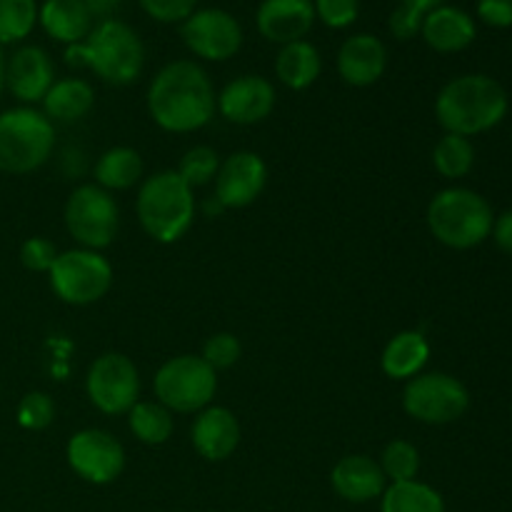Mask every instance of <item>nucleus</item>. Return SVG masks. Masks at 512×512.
Wrapping results in <instances>:
<instances>
[{
    "instance_id": "nucleus-1",
    "label": "nucleus",
    "mask_w": 512,
    "mask_h": 512,
    "mask_svg": "<svg viewBox=\"0 0 512 512\" xmlns=\"http://www.w3.org/2000/svg\"><path fill=\"white\" fill-rule=\"evenodd\" d=\"M218 108L208 73L195 60H173L158 70L148 88V113L168 133L205 128Z\"/></svg>"
},
{
    "instance_id": "nucleus-2",
    "label": "nucleus",
    "mask_w": 512,
    "mask_h": 512,
    "mask_svg": "<svg viewBox=\"0 0 512 512\" xmlns=\"http://www.w3.org/2000/svg\"><path fill=\"white\" fill-rule=\"evenodd\" d=\"M510 100L503 85L483 73L453 78L440 88L435 98V118L445 133L473 135L488 133L508 115Z\"/></svg>"
},
{
    "instance_id": "nucleus-3",
    "label": "nucleus",
    "mask_w": 512,
    "mask_h": 512,
    "mask_svg": "<svg viewBox=\"0 0 512 512\" xmlns=\"http://www.w3.org/2000/svg\"><path fill=\"white\" fill-rule=\"evenodd\" d=\"M65 63L93 70L108 85H130L143 73L145 45L123 20H98L88 38L65 48Z\"/></svg>"
},
{
    "instance_id": "nucleus-4",
    "label": "nucleus",
    "mask_w": 512,
    "mask_h": 512,
    "mask_svg": "<svg viewBox=\"0 0 512 512\" xmlns=\"http://www.w3.org/2000/svg\"><path fill=\"white\" fill-rule=\"evenodd\" d=\"M135 213L143 230L155 243H178L193 228V188L175 170H160L140 183Z\"/></svg>"
},
{
    "instance_id": "nucleus-5",
    "label": "nucleus",
    "mask_w": 512,
    "mask_h": 512,
    "mask_svg": "<svg viewBox=\"0 0 512 512\" xmlns=\"http://www.w3.org/2000/svg\"><path fill=\"white\" fill-rule=\"evenodd\" d=\"M425 220L438 243L453 250H470L490 238L495 215L488 200L475 190L445 188L430 200Z\"/></svg>"
},
{
    "instance_id": "nucleus-6",
    "label": "nucleus",
    "mask_w": 512,
    "mask_h": 512,
    "mask_svg": "<svg viewBox=\"0 0 512 512\" xmlns=\"http://www.w3.org/2000/svg\"><path fill=\"white\" fill-rule=\"evenodd\" d=\"M53 148L55 125L43 110L10 108L0 113V173H35L48 163Z\"/></svg>"
},
{
    "instance_id": "nucleus-7",
    "label": "nucleus",
    "mask_w": 512,
    "mask_h": 512,
    "mask_svg": "<svg viewBox=\"0 0 512 512\" xmlns=\"http://www.w3.org/2000/svg\"><path fill=\"white\" fill-rule=\"evenodd\" d=\"M153 390L170 413H200L213 403L218 375L200 355H178L160 365Z\"/></svg>"
},
{
    "instance_id": "nucleus-8",
    "label": "nucleus",
    "mask_w": 512,
    "mask_h": 512,
    "mask_svg": "<svg viewBox=\"0 0 512 512\" xmlns=\"http://www.w3.org/2000/svg\"><path fill=\"white\" fill-rule=\"evenodd\" d=\"M50 288L68 305H93L113 285V265L98 250L75 248L58 253L48 270Z\"/></svg>"
},
{
    "instance_id": "nucleus-9",
    "label": "nucleus",
    "mask_w": 512,
    "mask_h": 512,
    "mask_svg": "<svg viewBox=\"0 0 512 512\" xmlns=\"http://www.w3.org/2000/svg\"><path fill=\"white\" fill-rule=\"evenodd\" d=\"M65 228L70 238L88 250H103L120 230V208L113 193L95 183L78 185L65 203Z\"/></svg>"
},
{
    "instance_id": "nucleus-10",
    "label": "nucleus",
    "mask_w": 512,
    "mask_h": 512,
    "mask_svg": "<svg viewBox=\"0 0 512 512\" xmlns=\"http://www.w3.org/2000/svg\"><path fill=\"white\" fill-rule=\"evenodd\" d=\"M470 408V393L458 378L445 373H420L403 390V410L425 425H448Z\"/></svg>"
},
{
    "instance_id": "nucleus-11",
    "label": "nucleus",
    "mask_w": 512,
    "mask_h": 512,
    "mask_svg": "<svg viewBox=\"0 0 512 512\" xmlns=\"http://www.w3.org/2000/svg\"><path fill=\"white\" fill-rule=\"evenodd\" d=\"M90 403L105 415L130 413L140 398V373L123 353H103L90 365L85 378Z\"/></svg>"
},
{
    "instance_id": "nucleus-12",
    "label": "nucleus",
    "mask_w": 512,
    "mask_h": 512,
    "mask_svg": "<svg viewBox=\"0 0 512 512\" xmlns=\"http://www.w3.org/2000/svg\"><path fill=\"white\" fill-rule=\"evenodd\" d=\"M70 470L90 485H108L125 470V450L110 433L88 428L75 433L65 448Z\"/></svg>"
},
{
    "instance_id": "nucleus-13",
    "label": "nucleus",
    "mask_w": 512,
    "mask_h": 512,
    "mask_svg": "<svg viewBox=\"0 0 512 512\" xmlns=\"http://www.w3.org/2000/svg\"><path fill=\"white\" fill-rule=\"evenodd\" d=\"M183 43L193 55L203 60H213V63H223L230 60L243 45V28L223 8H200L183 20Z\"/></svg>"
},
{
    "instance_id": "nucleus-14",
    "label": "nucleus",
    "mask_w": 512,
    "mask_h": 512,
    "mask_svg": "<svg viewBox=\"0 0 512 512\" xmlns=\"http://www.w3.org/2000/svg\"><path fill=\"white\" fill-rule=\"evenodd\" d=\"M268 183V165L258 153L250 150H240L225 158L220 163L218 175H215V195L213 198L223 205L225 210L230 208H248Z\"/></svg>"
},
{
    "instance_id": "nucleus-15",
    "label": "nucleus",
    "mask_w": 512,
    "mask_h": 512,
    "mask_svg": "<svg viewBox=\"0 0 512 512\" xmlns=\"http://www.w3.org/2000/svg\"><path fill=\"white\" fill-rule=\"evenodd\" d=\"M275 85L263 75H240L218 95V110L228 123L255 125L275 110Z\"/></svg>"
},
{
    "instance_id": "nucleus-16",
    "label": "nucleus",
    "mask_w": 512,
    "mask_h": 512,
    "mask_svg": "<svg viewBox=\"0 0 512 512\" xmlns=\"http://www.w3.org/2000/svg\"><path fill=\"white\" fill-rule=\"evenodd\" d=\"M55 83V65L38 45H23L5 60V88L20 103H43Z\"/></svg>"
},
{
    "instance_id": "nucleus-17",
    "label": "nucleus",
    "mask_w": 512,
    "mask_h": 512,
    "mask_svg": "<svg viewBox=\"0 0 512 512\" xmlns=\"http://www.w3.org/2000/svg\"><path fill=\"white\" fill-rule=\"evenodd\" d=\"M255 25L270 43L288 45L305 40L315 25L313 0H263L255 13Z\"/></svg>"
},
{
    "instance_id": "nucleus-18",
    "label": "nucleus",
    "mask_w": 512,
    "mask_h": 512,
    "mask_svg": "<svg viewBox=\"0 0 512 512\" xmlns=\"http://www.w3.org/2000/svg\"><path fill=\"white\" fill-rule=\"evenodd\" d=\"M190 438H193V448L198 450L200 458L210 460V463H223L238 450L240 423L233 410L208 405L195 418Z\"/></svg>"
},
{
    "instance_id": "nucleus-19",
    "label": "nucleus",
    "mask_w": 512,
    "mask_h": 512,
    "mask_svg": "<svg viewBox=\"0 0 512 512\" xmlns=\"http://www.w3.org/2000/svg\"><path fill=\"white\" fill-rule=\"evenodd\" d=\"M330 485L345 503L365 505L385 493L388 480H385L378 460H373L370 455H345L335 463L333 473H330Z\"/></svg>"
},
{
    "instance_id": "nucleus-20",
    "label": "nucleus",
    "mask_w": 512,
    "mask_h": 512,
    "mask_svg": "<svg viewBox=\"0 0 512 512\" xmlns=\"http://www.w3.org/2000/svg\"><path fill=\"white\" fill-rule=\"evenodd\" d=\"M388 68V50L380 38L370 33H355L340 45L338 73L353 88H368L383 78Z\"/></svg>"
},
{
    "instance_id": "nucleus-21",
    "label": "nucleus",
    "mask_w": 512,
    "mask_h": 512,
    "mask_svg": "<svg viewBox=\"0 0 512 512\" xmlns=\"http://www.w3.org/2000/svg\"><path fill=\"white\" fill-rule=\"evenodd\" d=\"M420 35L435 53H460L473 45L478 28H475L473 15L445 3L425 15Z\"/></svg>"
},
{
    "instance_id": "nucleus-22",
    "label": "nucleus",
    "mask_w": 512,
    "mask_h": 512,
    "mask_svg": "<svg viewBox=\"0 0 512 512\" xmlns=\"http://www.w3.org/2000/svg\"><path fill=\"white\" fill-rule=\"evenodd\" d=\"M38 23L50 38L68 48L88 38L95 18L90 15L85 0H45L38 10Z\"/></svg>"
},
{
    "instance_id": "nucleus-23",
    "label": "nucleus",
    "mask_w": 512,
    "mask_h": 512,
    "mask_svg": "<svg viewBox=\"0 0 512 512\" xmlns=\"http://www.w3.org/2000/svg\"><path fill=\"white\" fill-rule=\"evenodd\" d=\"M95 90L83 78H60L43 98V113L50 123H75L93 110Z\"/></svg>"
},
{
    "instance_id": "nucleus-24",
    "label": "nucleus",
    "mask_w": 512,
    "mask_h": 512,
    "mask_svg": "<svg viewBox=\"0 0 512 512\" xmlns=\"http://www.w3.org/2000/svg\"><path fill=\"white\" fill-rule=\"evenodd\" d=\"M430 358V343L420 330H403L388 340L380 368L393 380H410L420 375Z\"/></svg>"
},
{
    "instance_id": "nucleus-25",
    "label": "nucleus",
    "mask_w": 512,
    "mask_h": 512,
    "mask_svg": "<svg viewBox=\"0 0 512 512\" xmlns=\"http://www.w3.org/2000/svg\"><path fill=\"white\" fill-rule=\"evenodd\" d=\"M320 70H323V58L313 43L295 40V43L280 45V53L275 58V75L285 88H310L320 78Z\"/></svg>"
},
{
    "instance_id": "nucleus-26",
    "label": "nucleus",
    "mask_w": 512,
    "mask_h": 512,
    "mask_svg": "<svg viewBox=\"0 0 512 512\" xmlns=\"http://www.w3.org/2000/svg\"><path fill=\"white\" fill-rule=\"evenodd\" d=\"M143 170V158L138 150L128 148V145H115L95 160V185L108 193L130 190L143 183Z\"/></svg>"
},
{
    "instance_id": "nucleus-27",
    "label": "nucleus",
    "mask_w": 512,
    "mask_h": 512,
    "mask_svg": "<svg viewBox=\"0 0 512 512\" xmlns=\"http://www.w3.org/2000/svg\"><path fill=\"white\" fill-rule=\"evenodd\" d=\"M380 512H445V500L433 485L415 480L388 483L380 495Z\"/></svg>"
},
{
    "instance_id": "nucleus-28",
    "label": "nucleus",
    "mask_w": 512,
    "mask_h": 512,
    "mask_svg": "<svg viewBox=\"0 0 512 512\" xmlns=\"http://www.w3.org/2000/svg\"><path fill=\"white\" fill-rule=\"evenodd\" d=\"M128 425L135 438L145 445L168 443L175 430L173 413L158 400H138L128 413Z\"/></svg>"
},
{
    "instance_id": "nucleus-29",
    "label": "nucleus",
    "mask_w": 512,
    "mask_h": 512,
    "mask_svg": "<svg viewBox=\"0 0 512 512\" xmlns=\"http://www.w3.org/2000/svg\"><path fill=\"white\" fill-rule=\"evenodd\" d=\"M433 165L443 178H465L475 165V145L463 135L445 133L433 148Z\"/></svg>"
},
{
    "instance_id": "nucleus-30",
    "label": "nucleus",
    "mask_w": 512,
    "mask_h": 512,
    "mask_svg": "<svg viewBox=\"0 0 512 512\" xmlns=\"http://www.w3.org/2000/svg\"><path fill=\"white\" fill-rule=\"evenodd\" d=\"M38 10L35 0H0V45L28 38L38 23Z\"/></svg>"
},
{
    "instance_id": "nucleus-31",
    "label": "nucleus",
    "mask_w": 512,
    "mask_h": 512,
    "mask_svg": "<svg viewBox=\"0 0 512 512\" xmlns=\"http://www.w3.org/2000/svg\"><path fill=\"white\" fill-rule=\"evenodd\" d=\"M378 463L388 483L415 480L420 473V453L410 440H393V443L385 445Z\"/></svg>"
},
{
    "instance_id": "nucleus-32",
    "label": "nucleus",
    "mask_w": 512,
    "mask_h": 512,
    "mask_svg": "<svg viewBox=\"0 0 512 512\" xmlns=\"http://www.w3.org/2000/svg\"><path fill=\"white\" fill-rule=\"evenodd\" d=\"M218 168H220L218 153H215L213 148H208V145H195V148H190L188 153L180 158L178 170H175V173H178L180 178L195 190L208 185L210 180L218 175Z\"/></svg>"
},
{
    "instance_id": "nucleus-33",
    "label": "nucleus",
    "mask_w": 512,
    "mask_h": 512,
    "mask_svg": "<svg viewBox=\"0 0 512 512\" xmlns=\"http://www.w3.org/2000/svg\"><path fill=\"white\" fill-rule=\"evenodd\" d=\"M18 425L25 430H45L53 425L55 420V403L48 393H40V390H33V393H25L18 403Z\"/></svg>"
},
{
    "instance_id": "nucleus-34",
    "label": "nucleus",
    "mask_w": 512,
    "mask_h": 512,
    "mask_svg": "<svg viewBox=\"0 0 512 512\" xmlns=\"http://www.w3.org/2000/svg\"><path fill=\"white\" fill-rule=\"evenodd\" d=\"M240 355H243V345H240V340L233 333H215L205 340L200 358L218 373V370L233 368L240 360Z\"/></svg>"
},
{
    "instance_id": "nucleus-35",
    "label": "nucleus",
    "mask_w": 512,
    "mask_h": 512,
    "mask_svg": "<svg viewBox=\"0 0 512 512\" xmlns=\"http://www.w3.org/2000/svg\"><path fill=\"white\" fill-rule=\"evenodd\" d=\"M315 18L328 28H350L360 15V0H313Z\"/></svg>"
},
{
    "instance_id": "nucleus-36",
    "label": "nucleus",
    "mask_w": 512,
    "mask_h": 512,
    "mask_svg": "<svg viewBox=\"0 0 512 512\" xmlns=\"http://www.w3.org/2000/svg\"><path fill=\"white\" fill-rule=\"evenodd\" d=\"M55 258H58V248L53 240L48 238H28L20 245V263L30 270V273H48L53 268Z\"/></svg>"
},
{
    "instance_id": "nucleus-37",
    "label": "nucleus",
    "mask_w": 512,
    "mask_h": 512,
    "mask_svg": "<svg viewBox=\"0 0 512 512\" xmlns=\"http://www.w3.org/2000/svg\"><path fill=\"white\" fill-rule=\"evenodd\" d=\"M138 3L158 23H183L198 10V0H138Z\"/></svg>"
},
{
    "instance_id": "nucleus-38",
    "label": "nucleus",
    "mask_w": 512,
    "mask_h": 512,
    "mask_svg": "<svg viewBox=\"0 0 512 512\" xmlns=\"http://www.w3.org/2000/svg\"><path fill=\"white\" fill-rule=\"evenodd\" d=\"M423 18L425 15L415 13V10L405 8V5H398V8L390 13L388 28L393 33V38L398 40H410L415 35H420V28H423Z\"/></svg>"
},
{
    "instance_id": "nucleus-39",
    "label": "nucleus",
    "mask_w": 512,
    "mask_h": 512,
    "mask_svg": "<svg viewBox=\"0 0 512 512\" xmlns=\"http://www.w3.org/2000/svg\"><path fill=\"white\" fill-rule=\"evenodd\" d=\"M475 10L490 28H512V0H478Z\"/></svg>"
},
{
    "instance_id": "nucleus-40",
    "label": "nucleus",
    "mask_w": 512,
    "mask_h": 512,
    "mask_svg": "<svg viewBox=\"0 0 512 512\" xmlns=\"http://www.w3.org/2000/svg\"><path fill=\"white\" fill-rule=\"evenodd\" d=\"M493 240L503 253L512 255V208L505 210L503 215H498L493 223Z\"/></svg>"
},
{
    "instance_id": "nucleus-41",
    "label": "nucleus",
    "mask_w": 512,
    "mask_h": 512,
    "mask_svg": "<svg viewBox=\"0 0 512 512\" xmlns=\"http://www.w3.org/2000/svg\"><path fill=\"white\" fill-rule=\"evenodd\" d=\"M85 5H88V10L93 18L108 20V18H113L115 10L123 5V0H85Z\"/></svg>"
},
{
    "instance_id": "nucleus-42",
    "label": "nucleus",
    "mask_w": 512,
    "mask_h": 512,
    "mask_svg": "<svg viewBox=\"0 0 512 512\" xmlns=\"http://www.w3.org/2000/svg\"><path fill=\"white\" fill-rule=\"evenodd\" d=\"M400 5H405V8L415 10V13H420V15H428L430 10L445 5V0H400Z\"/></svg>"
},
{
    "instance_id": "nucleus-43",
    "label": "nucleus",
    "mask_w": 512,
    "mask_h": 512,
    "mask_svg": "<svg viewBox=\"0 0 512 512\" xmlns=\"http://www.w3.org/2000/svg\"><path fill=\"white\" fill-rule=\"evenodd\" d=\"M5 88V55H3V45H0V93Z\"/></svg>"
}]
</instances>
